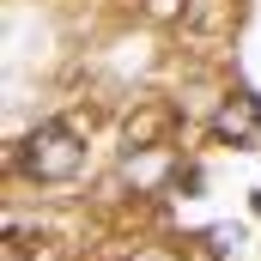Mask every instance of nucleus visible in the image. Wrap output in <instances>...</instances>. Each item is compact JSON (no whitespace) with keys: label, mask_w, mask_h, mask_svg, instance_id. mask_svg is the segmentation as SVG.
Instances as JSON below:
<instances>
[{"label":"nucleus","mask_w":261,"mask_h":261,"mask_svg":"<svg viewBox=\"0 0 261 261\" xmlns=\"http://www.w3.org/2000/svg\"><path fill=\"white\" fill-rule=\"evenodd\" d=\"M255 213H261V195H255Z\"/></svg>","instance_id":"39448f33"},{"label":"nucleus","mask_w":261,"mask_h":261,"mask_svg":"<svg viewBox=\"0 0 261 261\" xmlns=\"http://www.w3.org/2000/svg\"><path fill=\"white\" fill-rule=\"evenodd\" d=\"M164 128H170V110H146L140 122H128V146H152Z\"/></svg>","instance_id":"7ed1b4c3"},{"label":"nucleus","mask_w":261,"mask_h":261,"mask_svg":"<svg viewBox=\"0 0 261 261\" xmlns=\"http://www.w3.org/2000/svg\"><path fill=\"white\" fill-rule=\"evenodd\" d=\"M18 164H24L37 182H73V176L85 170V146H79V134H73V128H61V122H43V128L24 134Z\"/></svg>","instance_id":"f257e3e1"},{"label":"nucleus","mask_w":261,"mask_h":261,"mask_svg":"<svg viewBox=\"0 0 261 261\" xmlns=\"http://www.w3.org/2000/svg\"><path fill=\"white\" fill-rule=\"evenodd\" d=\"M146 261H164V255H146Z\"/></svg>","instance_id":"20e7f679"},{"label":"nucleus","mask_w":261,"mask_h":261,"mask_svg":"<svg viewBox=\"0 0 261 261\" xmlns=\"http://www.w3.org/2000/svg\"><path fill=\"white\" fill-rule=\"evenodd\" d=\"M213 134H219V140H231V146H261V97H255V91L225 97V103H219V116H213Z\"/></svg>","instance_id":"f03ea898"}]
</instances>
